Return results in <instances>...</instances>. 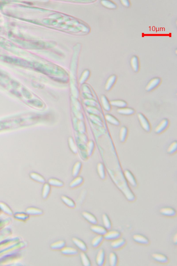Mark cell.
I'll return each mask as SVG.
<instances>
[{"label": "cell", "mask_w": 177, "mask_h": 266, "mask_svg": "<svg viewBox=\"0 0 177 266\" xmlns=\"http://www.w3.org/2000/svg\"><path fill=\"white\" fill-rule=\"evenodd\" d=\"M137 117L144 131L147 132H150L151 130V126L150 122L145 115L139 113L137 114Z\"/></svg>", "instance_id": "6da1fadb"}, {"label": "cell", "mask_w": 177, "mask_h": 266, "mask_svg": "<svg viewBox=\"0 0 177 266\" xmlns=\"http://www.w3.org/2000/svg\"><path fill=\"white\" fill-rule=\"evenodd\" d=\"M121 234L120 231L109 230L107 231L103 237L106 240L112 241L121 238Z\"/></svg>", "instance_id": "7a4b0ae2"}, {"label": "cell", "mask_w": 177, "mask_h": 266, "mask_svg": "<svg viewBox=\"0 0 177 266\" xmlns=\"http://www.w3.org/2000/svg\"><path fill=\"white\" fill-rule=\"evenodd\" d=\"M162 79L160 78H153L148 83L145 87V90L148 92H150L158 87L160 84Z\"/></svg>", "instance_id": "3957f363"}, {"label": "cell", "mask_w": 177, "mask_h": 266, "mask_svg": "<svg viewBox=\"0 0 177 266\" xmlns=\"http://www.w3.org/2000/svg\"><path fill=\"white\" fill-rule=\"evenodd\" d=\"M169 121L167 118H165L162 120L158 125L156 126L154 131L156 134H160L165 131L169 127Z\"/></svg>", "instance_id": "277c9868"}, {"label": "cell", "mask_w": 177, "mask_h": 266, "mask_svg": "<svg viewBox=\"0 0 177 266\" xmlns=\"http://www.w3.org/2000/svg\"><path fill=\"white\" fill-rule=\"evenodd\" d=\"M159 212L162 216L169 217H173L176 216L177 214L176 211L174 208L169 207L162 208Z\"/></svg>", "instance_id": "5b68a950"}, {"label": "cell", "mask_w": 177, "mask_h": 266, "mask_svg": "<svg viewBox=\"0 0 177 266\" xmlns=\"http://www.w3.org/2000/svg\"><path fill=\"white\" fill-rule=\"evenodd\" d=\"M152 256L155 261L162 264H167L169 261L168 257L163 254L155 253L152 254Z\"/></svg>", "instance_id": "8992f818"}, {"label": "cell", "mask_w": 177, "mask_h": 266, "mask_svg": "<svg viewBox=\"0 0 177 266\" xmlns=\"http://www.w3.org/2000/svg\"><path fill=\"white\" fill-rule=\"evenodd\" d=\"M133 240L137 243L148 245L149 244L150 241L146 237L140 234H136L133 235Z\"/></svg>", "instance_id": "52a82bcc"}, {"label": "cell", "mask_w": 177, "mask_h": 266, "mask_svg": "<svg viewBox=\"0 0 177 266\" xmlns=\"http://www.w3.org/2000/svg\"><path fill=\"white\" fill-rule=\"evenodd\" d=\"M126 243V241L125 239L120 238L112 241L111 243V246L112 249L118 250L123 248L125 246Z\"/></svg>", "instance_id": "ba28073f"}, {"label": "cell", "mask_w": 177, "mask_h": 266, "mask_svg": "<svg viewBox=\"0 0 177 266\" xmlns=\"http://www.w3.org/2000/svg\"><path fill=\"white\" fill-rule=\"evenodd\" d=\"M106 261V254L103 249H101L98 251L96 257V262L97 265L103 266L105 264Z\"/></svg>", "instance_id": "9c48e42d"}, {"label": "cell", "mask_w": 177, "mask_h": 266, "mask_svg": "<svg viewBox=\"0 0 177 266\" xmlns=\"http://www.w3.org/2000/svg\"><path fill=\"white\" fill-rule=\"evenodd\" d=\"M92 232L98 235L104 236L107 232V230L104 226L97 224L92 225L91 227Z\"/></svg>", "instance_id": "30bf717a"}, {"label": "cell", "mask_w": 177, "mask_h": 266, "mask_svg": "<svg viewBox=\"0 0 177 266\" xmlns=\"http://www.w3.org/2000/svg\"><path fill=\"white\" fill-rule=\"evenodd\" d=\"M61 252L63 255L66 256L76 255L79 253V251L76 248L65 246L61 250Z\"/></svg>", "instance_id": "8fae6325"}, {"label": "cell", "mask_w": 177, "mask_h": 266, "mask_svg": "<svg viewBox=\"0 0 177 266\" xmlns=\"http://www.w3.org/2000/svg\"><path fill=\"white\" fill-rule=\"evenodd\" d=\"M72 241L75 246L81 251L86 252L87 251V247L85 243L82 240L74 237L72 238Z\"/></svg>", "instance_id": "7c38bea8"}, {"label": "cell", "mask_w": 177, "mask_h": 266, "mask_svg": "<svg viewBox=\"0 0 177 266\" xmlns=\"http://www.w3.org/2000/svg\"><path fill=\"white\" fill-rule=\"evenodd\" d=\"M124 175L128 182L133 187L137 186V183L134 175L129 170H126L124 172Z\"/></svg>", "instance_id": "4fadbf2b"}, {"label": "cell", "mask_w": 177, "mask_h": 266, "mask_svg": "<svg viewBox=\"0 0 177 266\" xmlns=\"http://www.w3.org/2000/svg\"><path fill=\"white\" fill-rule=\"evenodd\" d=\"M83 217L85 218L89 223L92 225L97 224L98 223V220L94 215L86 211H84L82 213Z\"/></svg>", "instance_id": "5bb4252c"}, {"label": "cell", "mask_w": 177, "mask_h": 266, "mask_svg": "<svg viewBox=\"0 0 177 266\" xmlns=\"http://www.w3.org/2000/svg\"><path fill=\"white\" fill-rule=\"evenodd\" d=\"M130 65L133 71L135 73H138L140 69V62L137 56L135 55L132 57L130 60Z\"/></svg>", "instance_id": "9a60e30c"}, {"label": "cell", "mask_w": 177, "mask_h": 266, "mask_svg": "<svg viewBox=\"0 0 177 266\" xmlns=\"http://www.w3.org/2000/svg\"><path fill=\"white\" fill-rule=\"evenodd\" d=\"M66 245V242L63 240H60L55 242L50 245L51 249L53 250H61L65 247Z\"/></svg>", "instance_id": "2e32d148"}, {"label": "cell", "mask_w": 177, "mask_h": 266, "mask_svg": "<svg viewBox=\"0 0 177 266\" xmlns=\"http://www.w3.org/2000/svg\"><path fill=\"white\" fill-rule=\"evenodd\" d=\"M117 76L115 75H112L110 76L107 80L105 88L107 91H109L112 88L116 82Z\"/></svg>", "instance_id": "e0dca14e"}, {"label": "cell", "mask_w": 177, "mask_h": 266, "mask_svg": "<svg viewBox=\"0 0 177 266\" xmlns=\"http://www.w3.org/2000/svg\"><path fill=\"white\" fill-rule=\"evenodd\" d=\"M61 199L66 206L70 208H74L76 207L75 202L70 198L65 195H62Z\"/></svg>", "instance_id": "ac0fdd59"}, {"label": "cell", "mask_w": 177, "mask_h": 266, "mask_svg": "<svg viewBox=\"0 0 177 266\" xmlns=\"http://www.w3.org/2000/svg\"><path fill=\"white\" fill-rule=\"evenodd\" d=\"M118 114L125 115H131L134 114L135 110L132 108L124 107L118 109H117Z\"/></svg>", "instance_id": "d6986e66"}, {"label": "cell", "mask_w": 177, "mask_h": 266, "mask_svg": "<svg viewBox=\"0 0 177 266\" xmlns=\"http://www.w3.org/2000/svg\"><path fill=\"white\" fill-rule=\"evenodd\" d=\"M48 183L51 187H61L64 186V184L62 181L55 178L49 179L48 181Z\"/></svg>", "instance_id": "ffe728a7"}, {"label": "cell", "mask_w": 177, "mask_h": 266, "mask_svg": "<svg viewBox=\"0 0 177 266\" xmlns=\"http://www.w3.org/2000/svg\"><path fill=\"white\" fill-rule=\"evenodd\" d=\"M104 239L103 236L97 235L95 236L91 241V245L95 248H98L102 243Z\"/></svg>", "instance_id": "44dd1931"}, {"label": "cell", "mask_w": 177, "mask_h": 266, "mask_svg": "<svg viewBox=\"0 0 177 266\" xmlns=\"http://www.w3.org/2000/svg\"><path fill=\"white\" fill-rule=\"evenodd\" d=\"M111 105L119 109L127 107L128 104L125 101L121 100H113L110 102Z\"/></svg>", "instance_id": "7402d4cb"}, {"label": "cell", "mask_w": 177, "mask_h": 266, "mask_svg": "<svg viewBox=\"0 0 177 266\" xmlns=\"http://www.w3.org/2000/svg\"><path fill=\"white\" fill-rule=\"evenodd\" d=\"M51 186L48 183H45L43 185L42 190V196L43 199H46L50 195Z\"/></svg>", "instance_id": "603a6c76"}, {"label": "cell", "mask_w": 177, "mask_h": 266, "mask_svg": "<svg viewBox=\"0 0 177 266\" xmlns=\"http://www.w3.org/2000/svg\"><path fill=\"white\" fill-rule=\"evenodd\" d=\"M102 220L104 227L107 230H111L112 228V224L108 215L106 213L103 214L102 216Z\"/></svg>", "instance_id": "cb8c5ba5"}, {"label": "cell", "mask_w": 177, "mask_h": 266, "mask_svg": "<svg viewBox=\"0 0 177 266\" xmlns=\"http://www.w3.org/2000/svg\"><path fill=\"white\" fill-rule=\"evenodd\" d=\"M109 263L110 265L112 266H116L118 263V257L114 252H111L110 253L109 256Z\"/></svg>", "instance_id": "d4e9b609"}, {"label": "cell", "mask_w": 177, "mask_h": 266, "mask_svg": "<svg viewBox=\"0 0 177 266\" xmlns=\"http://www.w3.org/2000/svg\"><path fill=\"white\" fill-rule=\"evenodd\" d=\"M128 129L125 126L121 127L120 132V139L121 143H124L127 139Z\"/></svg>", "instance_id": "484cf974"}, {"label": "cell", "mask_w": 177, "mask_h": 266, "mask_svg": "<svg viewBox=\"0 0 177 266\" xmlns=\"http://www.w3.org/2000/svg\"><path fill=\"white\" fill-rule=\"evenodd\" d=\"M83 179L81 176L75 177L70 184V187L72 188L77 187L80 186L83 183Z\"/></svg>", "instance_id": "4316f807"}, {"label": "cell", "mask_w": 177, "mask_h": 266, "mask_svg": "<svg viewBox=\"0 0 177 266\" xmlns=\"http://www.w3.org/2000/svg\"><path fill=\"white\" fill-rule=\"evenodd\" d=\"M80 257L81 262L83 266H91V263L88 256L85 252L81 251L80 253Z\"/></svg>", "instance_id": "83f0119b"}, {"label": "cell", "mask_w": 177, "mask_h": 266, "mask_svg": "<svg viewBox=\"0 0 177 266\" xmlns=\"http://www.w3.org/2000/svg\"><path fill=\"white\" fill-rule=\"evenodd\" d=\"M106 118L108 122L113 125L118 126L120 125V121L117 118L111 114L106 115Z\"/></svg>", "instance_id": "f1b7e54d"}, {"label": "cell", "mask_w": 177, "mask_h": 266, "mask_svg": "<svg viewBox=\"0 0 177 266\" xmlns=\"http://www.w3.org/2000/svg\"><path fill=\"white\" fill-rule=\"evenodd\" d=\"M177 143L176 141L172 142L168 147L167 150L168 154L173 155L176 153L177 151Z\"/></svg>", "instance_id": "f546056e"}, {"label": "cell", "mask_w": 177, "mask_h": 266, "mask_svg": "<svg viewBox=\"0 0 177 266\" xmlns=\"http://www.w3.org/2000/svg\"><path fill=\"white\" fill-rule=\"evenodd\" d=\"M102 3L104 6L111 9H116L118 7L117 4L112 1H104L102 2Z\"/></svg>", "instance_id": "4dcf8cb0"}, {"label": "cell", "mask_w": 177, "mask_h": 266, "mask_svg": "<svg viewBox=\"0 0 177 266\" xmlns=\"http://www.w3.org/2000/svg\"><path fill=\"white\" fill-rule=\"evenodd\" d=\"M97 170L99 175L100 178L104 179L106 177L105 170L102 163H99L98 165Z\"/></svg>", "instance_id": "1f68e13d"}, {"label": "cell", "mask_w": 177, "mask_h": 266, "mask_svg": "<svg viewBox=\"0 0 177 266\" xmlns=\"http://www.w3.org/2000/svg\"><path fill=\"white\" fill-rule=\"evenodd\" d=\"M81 168V163L78 161L75 163L72 169V174L74 176H77L80 172Z\"/></svg>", "instance_id": "d6a6232c"}, {"label": "cell", "mask_w": 177, "mask_h": 266, "mask_svg": "<svg viewBox=\"0 0 177 266\" xmlns=\"http://www.w3.org/2000/svg\"><path fill=\"white\" fill-rule=\"evenodd\" d=\"M28 212L31 214L35 216H40L43 214V212L42 210L36 208H32L28 210Z\"/></svg>", "instance_id": "836d02e7"}, {"label": "cell", "mask_w": 177, "mask_h": 266, "mask_svg": "<svg viewBox=\"0 0 177 266\" xmlns=\"http://www.w3.org/2000/svg\"><path fill=\"white\" fill-rule=\"evenodd\" d=\"M104 108L107 111H109L111 109V105L109 101L105 96L102 98Z\"/></svg>", "instance_id": "e575fe53"}, {"label": "cell", "mask_w": 177, "mask_h": 266, "mask_svg": "<svg viewBox=\"0 0 177 266\" xmlns=\"http://www.w3.org/2000/svg\"><path fill=\"white\" fill-rule=\"evenodd\" d=\"M120 2L124 6L126 7H129L131 6V2L129 0H121Z\"/></svg>", "instance_id": "d590c367"}, {"label": "cell", "mask_w": 177, "mask_h": 266, "mask_svg": "<svg viewBox=\"0 0 177 266\" xmlns=\"http://www.w3.org/2000/svg\"><path fill=\"white\" fill-rule=\"evenodd\" d=\"M177 234L176 233L175 235H174L173 238V242L175 244V245H177Z\"/></svg>", "instance_id": "8d00e7d4"}]
</instances>
